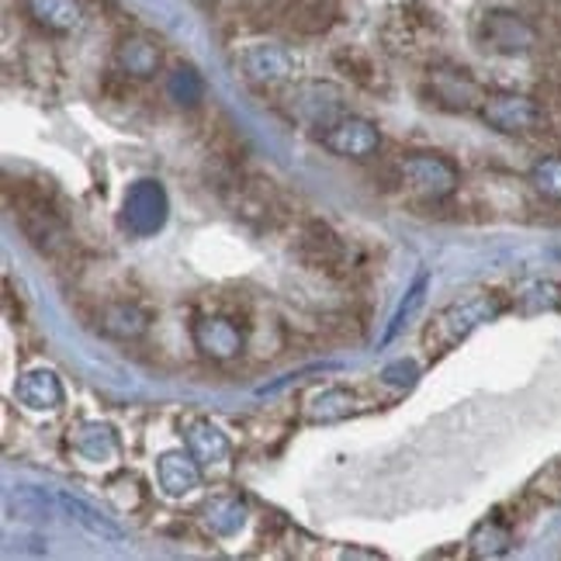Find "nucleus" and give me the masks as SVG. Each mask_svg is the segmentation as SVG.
<instances>
[{
	"label": "nucleus",
	"mask_w": 561,
	"mask_h": 561,
	"mask_svg": "<svg viewBox=\"0 0 561 561\" xmlns=\"http://www.w3.org/2000/svg\"><path fill=\"white\" fill-rule=\"evenodd\" d=\"M500 312H503V298L495 291H479L471 298H461L455 306H447L444 312H437L434 322L423 330V351L430 357L447 354L450 347H458L468 333H474L482 322L495 319Z\"/></svg>",
	"instance_id": "1"
},
{
	"label": "nucleus",
	"mask_w": 561,
	"mask_h": 561,
	"mask_svg": "<svg viewBox=\"0 0 561 561\" xmlns=\"http://www.w3.org/2000/svg\"><path fill=\"white\" fill-rule=\"evenodd\" d=\"M295 256L301 267L319 271L327 277H351L354 261L343 236L322 219H306L295 232Z\"/></svg>",
	"instance_id": "2"
},
{
	"label": "nucleus",
	"mask_w": 561,
	"mask_h": 561,
	"mask_svg": "<svg viewBox=\"0 0 561 561\" xmlns=\"http://www.w3.org/2000/svg\"><path fill=\"white\" fill-rule=\"evenodd\" d=\"M14 219L21 226V232H25V240L42 253L49 256L53 264H67L77 243H73V232L67 226V219L59 215L56 208V198L53 202H38V205H25L14 211Z\"/></svg>",
	"instance_id": "3"
},
{
	"label": "nucleus",
	"mask_w": 561,
	"mask_h": 561,
	"mask_svg": "<svg viewBox=\"0 0 561 561\" xmlns=\"http://www.w3.org/2000/svg\"><path fill=\"white\" fill-rule=\"evenodd\" d=\"M474 42L495 56H527L537 46V28L524 14L489 8L474 18Z\"/></svg>",
	"instance_id": "4"
},
{
	"label": "nucleus",
	"mask_w": 561,
	"mask_h": 561,
	"mask_svg": "<svg viewBox=\"0 0 561 561\" xmlns=\"http://www.w3.org/2000/svg\"><path fill=\"white\" fill-rule=\"evenodd\" d=\"M423 98L434 107H440V112L468 115V112H479L482 107L485 91L479 88V80H474L468 70L455 67V62H434L423 80Z\"/></svg>",
	"instance_id": "5"
},
{
	"label": "nucleus",
	"mask_w": 561,
	"mask_h": 561,
	"mask_svg": "<svg viewBox=\"0 0 561 561\" xmlns=\"http://www.w3.org/2000/svg\"><path fill=\"white\" fill-rule=\"evenodd\" d=\"M402 187L420 194L423 202H447L461 187L458 163L444 153H409L399 163Z\"/></svg>",
	"instance_id": "6"
},
{
	"label": "nucleus",
	"mask_w": 561,
	"mask_h": 561,
	"mask_svg": "<svg viewBox=\"0 0 561 561\" xmlns=\"http://www.w3.org/2000/svg\"><path fill=\"white\" fill-rule=\"evenodd\" d=\"M479 115L500 136H537L545 128V107L530 94H516V91L485 94Z\"/></svg>",
	"instance_id": "7"
},
{
	"label": "nucleus",
	"mask_w": 561,
	"mask_h": 561,
	"mask_svg": "<svg viewBox=\"0 0 561 561\" xmlns=\"http://www.w3.org/2000/svg\"><path fill=\"white\" fill-rule=\"evenodd\" d=\"M440 35V18L426 4H399L385 18L381 38L396 56H416Z\"/></svg>",
	"instance_id": "8"
},
{
	"label": "nucleus",
	"mask_w": 561,
	"mask_h": 561,
	"mask_svg": "<svg viewBox=\"0 0 561 561\" xmlns=\"http://www.w3.org/2000/svg\"><path fill=\"white\" fill-rule=\"evenodd\" d=\"M319 142L327 146L330 153L343 157V160H371V157H378V149H381V133H378L375 122L343 112L330 125H322Z\"/></svg>",
	"instance_id": "9"
},
{
	"label": "nucleus",
	"mask_w": 561,
	"mask_h": 561,
	"mask_svg": "<svg viewBox=\"0 0 561 561\" xmlns=\"http://www.w3.org/2000/svg\"><path fill=\"white\" fill-rule=\"evenodd\" d=\"M240 70L253 88L274 91L295 77V59L277 42H250V46L240 49Z\"/></svg>",
	"instance_id": "10"
},
{
	"label": "nucleus",
	"mask_w": 561,
	"mask_h": 561,
	"mask_svg": "<svg viewBox=\"0 0 561 561\" xmlns=\"http://www.w3.org/2000/svg\"><path fill=\"white\" fill-rule=\"evenodd\" d=\"M167 191L157 181H136L133 187L125 191V208H122V219L128 226L133 236H153L163 229L167 222Z\"/></svg>",
	"instance_id": "11"
},
{
	"label": "nucleus",
	"mask_w": 561,
	"mask_h": 561,
	"mask_svg": "<svg viewBox=\"0 0 561 561\" xmlns=\"http://www.w3.org/2000/svg\"><path fill=\"white\" fill-rule=\"evenodd\" d=\"M191 340H194V347H198L211 360H232V357H240L243 354V343H247L240 322H236L232 316H222V312L194 319Z\"/></svg>",
	"instance_id": "12"
},
{
	"label": "nucleus",
	"mask_w": 561,
	"mask_h": 561,
	"mask_svg": "<svg viewBox=\"0 0 561 561\" xmlns=\"http://www.w3.org/2000/svg\"><path fill=\"white\" fill-rule=\"evenodd\" d=\"M288 107H291L295 118L322 128V125H330L333 118L343 115V94L333 88V83L306 80V83H298V88L288 94Z\"/></svg>",
	"instance_id": "13"
},
{
	"label": "nucleus",
	"mask_w": 561,
	"mask_h": 561,
	"mask_svg": "<svg viewBox=\"0 0 561 561\" xmlns=\"http://www.w3.org/2000/svg\"><path fill=\"white\" fill-rule=\"evenodd\" d=\"M149 322V309H142L139 301L133 298H115V301H104L94 312V327L107 336V340H122V343H133L139 336H146Z\"/></svg>",
	"instance_id": "14"
},
{
	"label": "nucleus",
	"mask_w": 561,
	"mask_h": 561,
	"mask_svg": "<svg viewBox=\"0 0 561 561\" xmlns=\"http://www.w3.org/2000/svg\"><path fill=\"white\" fill-rule=\"evenodd\" d=\"M115 67L133 80H149V77H157L163 67V49L149 35L128 32L118 38V46H115Z\"/></svg>",
	"instance_id": "15"
},
{
	"label": "nucleus",
	"mask_w": 561,
	"mask_h": 561,
	"mask_svg": "<svg viewBox=\"0 0 561 561\" xmlns=\"http://www.w3.org/2000/svg\"><path fill=\"white\" fill-rule=\"evenodd\" d=\"M340 21V0H288L285 28L306 38L327 35Z\"/></svg>",
	"instance_id": "16"
},
{
	"label": "nucleus",
	"mask_w": 561,
	"mask_h": 561,
	"mask_svg": "<svg viewBox=\"0 0 561 561\" xmlns=\"http://www.w3.org/2000/svg\"><path fill=\"white\" fill-rule=\"evenodd\" d=\"M157 479L170 500H181L202 485V465L191 450H167L157 461Z\"/></svg>",
	"instance_id": "17"
},
{
	"label": "nucleus",
	"mask_w": 561,
	"mask_h": 561,
	"mask_svg": "<svg viewBox=\"0 0 561 561\" xmlns=\"http://www.w3.org/2000/svg\"><path fill=\"white\" fill-rule=\"evenodd\" d=\"M14 396L21 405L35 409V413H56V409L62 405V381L49 368H35V371H25L18 378Z\"/></svg>",
	"instance_id": "18"
},
{
	"label": "nucleus",
	"mask_w": 561,
	"mask_h": 561,
	"mask_svg": "<svg viewBox=\"0 0 561 561\" xmlns=\"http://www.w3.org/2000/svg\"><path fill=\"white\" fill-rule=\"evenodd\" d=\"M25 14L49 35H70L83 21L80 0H25Z\"/></svg>",
	"instance_id": "19"
},
{
	"label": "nucleus",
	"mask_w": 561,
	"mask_h": 561,
	"mask_svg": "<svg viewBox=\"0 0 561 561\" xmlns=\"http://www.w3.org/2000/svg\"><path fill=\"white\" fill-rule=\"evenodd\" d=\"M187 450H191L194 458H198L202 468H222L232 458L229 437L215 423H208V420H198V423L187 426Z\"/></svg>",
	"instance_id": "20"
},
{
	"label": "nucleus",
	"mask_w": 561,
	"mask_h": 561,
	"mask_svg": "<svg viewBox=\"0 0 561 561\" xmlns=\"http://www.w3.org/2000/svg\"><path fill=\"white\" fill-rule=\"evenodd\" d=\"M333 67H336V73H343L360 91H381L385 88V77L378 70L375 56L360 46H340L333 53Z\"/></svg>",
	"instance_id": "21"
},
{
	"label": "nucleus",
	"mask_w": 561,
	"mask_h": 561,
	"mask_svg": "<svg viewBox=\"0 0 561 561\" xmlns=\"http://www.w3.org/2000/svg\"><path fill=\"white\" fill-rule=\"evenodd\" d=\"M73 450L91 465H107L118 458V437L104 423H80L73 430Z\"/></svg>",
	"instance_id": "22"
},
{
	"label": "nucleus",
	"mask_w": 561,
	"mask_h": 561,
	"mask_svg": "<svg viewBox=\"0 0 561 561\" xmlns=\"http://www.w3.org/2000/svg\"><path fill=\"white\" fill-rule=\"evenodd\" d=\"M202 516L215 537H232L247 524V506L236 500V495H215V500L205 503Z\"/></svg>",
	"instance_id": "23"
},
{
	"label": "nucleus",
	"mask_w": 561,
	"mask_h": 561,
	"mask_svg": "<svg viewBox=\"0 0 561 561\" xmlns=\"http://www.w3.org/2000/svg\"><path fill=\"white\" fill-rule=\"evenodd\" d=\"M354 413H357V396L347 392V388H327V392H319L309 405L312 423H336Z\"/></svg>",
	"instance_id": "24"
},
{
	"label": "nucleus",
	"mask_w": 561,
	"mask_h": 561,
	"mask_svg": "<svg viewBox=\"0 0 561 561\" xmlns=\"http://www.w3.org/2000/svg\"><path fill=\"white\" fill-rule=\"evenodd\" d=\"M167 98L181 104V107H198L205 101V80L202 73L187 67V62H181V67H174L167 73Z\"/></svg>",
	"instance_id": "25"
},
{
	"label": "nucleus",
	"mask_w": 561,
	"mask_h": 561,
	"mask_svg": "<svg viewBox=\"0 0 561 561\" xmlns=\"http://www.w3.org/2000/svg\"><path fill=\"white\" fill-rule=\"evenodd\" d=\"M527 181L545 202L561 205V153H548L541 160H534Z\"/></svg>",
	"instance_id": "26"
},
{
	"label": "nucleus",
	"mask_w": 561,
	"mask_h": 561,
	"mask_svg": "<svg viewBox=\"0 0 561 561\" xmlns=\"http://www.w3.org/2000/svg\"><path fill=\"white\" fill-rule=\"evenodd\" d=\"M59 506L70 513V520H77L80 527H88L94 537H104V541H118V537H122V530H118L115 524H107L98 510H91L83 500H77V495L59 492Z\"/></svg>",
	"instance_id": "27"
},
{
	"label": "nucleus",
	"mask_w": 561,
	"mask_h": 561,
	"mask_svg": "<svg viewBox=\"0 0 561 561\" xmlns=\"http://www.w3.org/2000/svg\"><path fill=\"white\" fill-rule=\"evenodd\" d=\"M208 142H211V157H219V160H229V163H240V167H243L247 142L240 139V133H236L232 125L219 122V125L211 128Z\"/></svg>",
	"instance_id": "28"
},
{
	"label": "nucleus",
	"mask_w": 561,
	"mask_h": 561,
	"mask_svg": "<svg viewBox=\"0 0 561 561\" xmlns=\"http://www.w3.org/2000/svg\"><path fill=\"white\" fill-rule=\"evenodd\" d=\"M112 489V500L118 503V510H139L142 506V500H146V492H142V482L136 479V474H118V479L107 485Z\"/></svg>",
	"instance_id": "29"
},
{
	"label": "nucleus",
	"mask_w": 561,
	"mask_h": 561,
	"mask_svg": "<svg viewBox=\"0 0 561 561\" xmlns=\"http://www.w3.org/2000/svg\"><path fill=\"white\" fill-rule=\"evenodd\" d=\"M423 291H426V277H420V280H416V288L409 291V306H402V309H399V316H396V322H392V330H388V340H392V336H396V333L402 330V322H405L409 316H413V312L420 309V301H423Z\"/></svg>",
	"instance_id": "30"
}]
</instances>
